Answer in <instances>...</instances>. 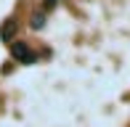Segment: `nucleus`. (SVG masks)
<instances>
[{"mask_svg":"<svg viewBox=\"0 0 130 127\" xmlns=\"http://www.w3.org/2000/svg\"><path fill=\"white\" fill-rule=\"evenodd\" d=\"M45 27V13H35L32 16V29H43Z\"/></svg>","mask_w":130,"mask_h":127,"instance_id":"nucleus-3","label":"nucleus"},{"mask_svg":"<svg viewBox=\"0 0 130 127\" xmlns=\"http://www.w3.org/2000/svg\"><path fill=\"white\" fill-rule=\"evenodd\" d=\"M11 56H13L19 64H35V53L29 50V45L27 43H11Z\"/></svg>","mask_w":130,"mask_h":127,"instance_id":"nucleus-1","label":"nucleus"},{"mask_svg":"<svg viewBox=\"0 0 130 127\" xmlns=\"http://www.w3.org/2000/svg\"><path fill=\"white\" fill-rule=\"evenodd\" d=\"M16 29H19V21H16V19H5V21H3V27H0V37H3V43L13 40Z\"/></svg>","mask_w":130,"mask_h":127,"instance_id":"nucleus-2","label":"nucleus"}]
</instances>
